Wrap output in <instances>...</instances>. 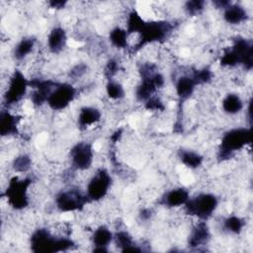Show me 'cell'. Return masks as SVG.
Here are the masks:
<instances>
[{
  "mask_svg": "<svg viewBox=\"0 0 253 253\" xmlns=\"http://www.w3.org/2000/svg\"><path fill=\"white\" fill-rule=\"evenodd\" d=\"M250 129L246 127H236L226 131L221 137L218 157L221 160L229 159L235 151L241 150L250 143Z\"/></svg>",
  "mask_w": 253,
  "mask_h": 253,
  "instance_id": "cell-1",
  "label": "cell"
},
{
  "mask_svg": "<svg viewBox=\"0 0 253 253\" xmlns=\"http://www.w3.org/2000/svg\"><path fill=\"white\" fill-rule=\"evenodd\" d=\"M217 204V199L213 194L203 193L195 198H190L184 207L188 214L206 220L215 211Z\"/></svg>",
  "mask_w": 253,
  "mask_h": 253,
  "instance_id": "cell-2",
  "label": "cell"
},
{
  "mask_svg": "<svg viewBox=\"0 0 253 253\" xmlns=\"http://www.w3.org/2000/svg\"><path fill=\"white\" fill-rule=\"evenodd\" d=\"M32 185L30 178L20 179L13 177L9 180L6 190V198L9 205L15 210L25 209L29 205V189Z\"/></svg>",
  "mask_w": 253,
  "mask_h": 253,
  "instance_id": "cell-3",
  "label": "cell"
},
{
  "mask_svg": "<svg viewBox=\"0 0 253 253\" xmlns=\"http://www.w3.org/2000/svg\"><path fill=\"white\" fill-rule=\"evenodd\" d=\"M112 185V178L109 172L104 169H98L89 179L86 186V196L89 201L99 202L104 199Z\"/></svg>",
  "mask_w": 253,
  "mask_h": 253,
  "instance_id": "cell-4",
  "label": "cell"
},
{
  "mask_svg": "<svg viewBox=\"0 0 253 253\" xmlns=\"http://www.w3.org/2000/svg\"><path fill=\"white\" fill-rule=\"evenodd\" d=\"M29 87L30 80L26 78L21 70H15L8 79L7 89L4 95L7 107L14 106L19 103L27 94Z\"/></svg>",
  "mask_w": 253,
  "mask_h": 253,
  "instance_id": "cell-5",
  "label": "cell"
},
{
  "mask_svg": "<svg viewBox=\"0 0 253 253\" xmlns=\"http://www.w3.org/2000/svg\"><path fill=\"white\" fill-rule=\"evenodd\" d=\"M76 88L69 83H57L49 94L46 104L53 111H62L66 109L75 99Z\"/></svg>",
  "mask_w": 253,
  "mask_h": 253,
  "instance_id": "cell-6",
  "label": "cell"
},
{
  "mask_svg": "<svg viewBox=\"0 0 253 253\" xmlns=\"http://www.w3.org/2000/svg\"><path fill=\"white\" fill-rule=\"evenodd\" d=\"M88 201L86 194L83 195L78 188H72L56 195L55 206L62 212H70L80 211Z\"/></svg>",
  "mask_w": 253,
  "mask_h": 253,
  "instance_id": "cell-7",
  "label": "cell"
},
{
  "mask_svg": "<svg viewBox=\"0 0 253 253\" xmlns=\"http://www.w3.org/2000/svg\"><path fill=\"white\" fill-rule=\"evenodd\" d=\"M71 166L77 171L88 170L94 161V150L87 141L78 142L70 150Z\"/></svg>",
  "mask_w": 253,
  "mask_h": 253,
  "instance_id": "cell-8",
  "label": "cell"
},
{
  "mask_svg": "<svg viewBox=\"0 0 253 253\" xmlns=\"http://www.w3.org/2000/svg\"><path fill=\"white\" fill-rule=\"evenodd\" d=\"M67 42V36L66 32L61 27H53L48 35L46 40V46L47 49L51 53H59L63 50Z\"/></svg>",
  "mask_w": 253,
  "mask_h": 253,
  "instance_id": "cell-9",
  "label": "cell"
},
{
  "mask_svg": "<svg viewBox=\"0 0 253 253\" xmlns=\"http://www.w3.org/2000/svg\"><path fill=\"white\" fill-rule=\"evenodd\" d=\"M114 235L112 231L106 225H100L94 229L91 236V241L94 248V251H108L107 247L113 241Z\"/></svg>",
  "mask_w": 253,
  "mask_h": 253,
  "instance_id": "cell-10",
  "label": "cell"
},
{
  "mask_svg": "<svg viewBox=\"0 0 253 253\" xmlns=\"http://www.w3.org/2000/svg\"><path fill=\"white\" fill-rule=\"evenodd\" d=\"M210 239V229L205 222V220L198 221L191 230V233L188 238V243L189 246L193 247H198L202 246L208 243Z\"/></svg>",
  "mask_w": 253,
  "mask_h": 253,
  "instance_id": "cell-11",
  "label": "cell"
},
{
  "mask_svg": "<svg viewBox=\"0 0 253 253\" xmlns=\"http://www.w3.org/2000/svg\"><path fill=\"white\" fill-rule=\"evenodd\" d=\"M223 11V20L229 25H240L247 21V10L239 4H229Z\"/></svg>",
  "mask_w": 253,
  "mask_h": 253,
  "instance_id": "cell-12",
  "label": "cell"
},
{
  "mask_svg": "<svg viewBox=\"0 0 253 253\" xmlns=\"http://www.w3.org/2000/svg\"><path fill=\"white\" fill-rule=\"evenodd\" d=\"M197 83L192 77V75L184 74L176 79L175 82V92L180 100L189 99L195 92Z\"/></svg>",
  "mask_w": 253,
  "mask_h": 253,
  "instance_id": "cell-13",
  "label": "cell"
},
{
  "mask_svg": "<svg viewBox=\"0 0 253 253\" xmlns=\"http://www.w3.org/2000/svg\"><path fill=\"white\" fill-rule=\"evenodd\" d=\"M190 199L189 192L183 188H175L165 193L162 198V203L168 208H177L185 206Z\"/></svg>",
  "mask_w": 253,
  "mask_h": 253,
  "instance_id": "cell-14",
  "label": "cell"
},
{
  "mask_svg": "<svg viewBox=\"0 0 253 253\" xmlns=\"http://www.w3.org/2000/svg\"><path fill=\"white\" fill-rule=\"evenodd\" d=\"M101 112L91 106H85L80 109L78 113V126L79 127L85 129L94 124H97L101 120Z\"/></svg>",
  "mask_w": 253,
  "mask_h": 253,
  "instance_id": "cell-15",
  "label": "cell"
},
{
  "mask_svg": "<svg viewBox=\"0 0 253 253\" xmlns=\"http://www.w3.org/2000/svg\"><path fill=\"white\" fill-rule=\"evenodd\" d=\"M0 131L2 136L16 135L18 133V121L10 112L3 111L0 119Z\"/></svg>",
  "mask_w": 253,
  "mask_h": 253,
  "instance_id": "cell-16",
  "label": "cell"
},
{
  "mask_svg": "<svg viewBox=\"0 0 253 253\" xmlns=\"http://www.w3.org/2000/svg\"><path fill=\"white\" fill-rule=\"evenodd\" d=\"M221 107L225 114L233 116L242 111L244 103L238 94L229 93L223 98L221 102Z\"/></svg>",
  "mask_w": 253,
  "mask_h": 253,
  "instance_id": "cell-17",
  "label": "cell"
},
{
  "mask_svg": "<svg viewBox=\"0 0 253 253\" xmlns=\"http://www.w3.org/2000/svg\"><path fill=\"white\" fill-rule=\"evenodd\" d=\"M36 47V40L33 38H24L22 39L14 47L13 55L14 58L18 61H22L30 56L33 53Z\"/></svg>",
  "mask_w": 253,
  "mask_h": 253,
  "instance_id": "cell-18",
  "label": "cell"
},
{
  "mask_svg": "<svg viewBox=\"0 0 253 253\" xmlns=\"http://www.w3.org/2000/svg\"><path fill=\"white\" fill-rule=\"evenodd\" d=\"M179 158L181 162L190 169H196L201 166L203 162V156L198 152H195L190 149H182L179 152Z\"/></svg>",
  "mask_w": 253,
  "mask_h": 253,
  "instance_id": "cell-19",
  "label": "cell"
},
{
  "mask_svg": "<svg viewBox=\"0 0 253 253\" xmlns=\"http://www.w3.org/2000/svg\"><path fill=\"white\" fill-rule=\"evenodd\" d=\"M109 39L111 43L119 49L127 47V33L125 28L115 27L112 29L109 34Z\"/></svg>",
  "mask_w": 253,
  "mask_h": 253,
  "instance_id": "cell-20",
  "label": "cell"
},
{
  "mask_svg": "<svg viewBox=\"0 0 253 253\" xmlns=\"http://www.w3.org/2000/svg\"><path fill=\"white\" fill-rule=\"evenodd\" d=\"M245 226V221L239 216L231 215L223 220V228L233 234H239Z\"/></svg>",
  "mask_w": 253,
  "mask_h": 253,
  "instance_id": "cell-21",
  "label": "cell"
},
{
  "mask_svg": "<svg viewBox=\"0 0 253 253\" xmlns=\"http://www.w3.org/2000/svg\"><path fill=\"white\" fill-rule=\"evenodd\" d=\"M106 93L112 100H121L126 95V91L122 83L114 79L109 80L106 84Z\"/></svg>",
  "mask_w": 253,
  "mask_h": 253,
  "instance_id": "cell-22",
  "label": "cell"
},
{
  "mask_svg": "<svg viewBox=\"0 0 253 253\" xmlns=\"http://www.w3.org/2000/svg\"><path fill=\"white\" fill-rule=\"evenodd\" d=\"M32 166V160L29 155L27 154H21L18 155L12 164L13 169L18 173H25L27 172Z\"/></svg>",
  "mask_w": 253,
  "mask_h": 253,
  "instance_id": "cell-23",
  "label": "cell"
},
{
  "mask_svg": "<svg viewBox=\"0 0 253 253\" xmlns=\"http://www.w3.org/2000/svg\"><path fill=\"white\" fill-rule=\"evenodd\" d=\"M186 12L189 15L196 16L200 14L205 9V2L204 1H189L185 4Z\"/></svg>",
  "mask_w": 253,
  "mask_h": 253,
  "instance_id": "cell-24",
  "label": "cell"
}]
</instances>
